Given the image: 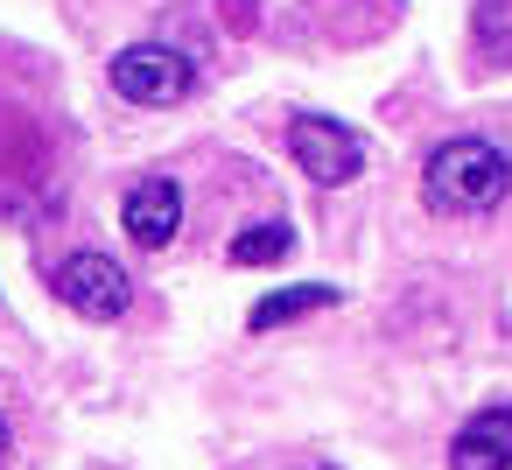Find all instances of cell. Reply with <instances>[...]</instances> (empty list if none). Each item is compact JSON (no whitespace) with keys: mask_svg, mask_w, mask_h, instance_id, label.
<instances>
[{"mask_svg":"<svg viewBox=\"0 0 512 470\" xmlns=\"http://www.w3.org/2000/svg\"><path fill=\"white\" fill-rule=\"evenodd\" d=\"M456 470H512V407H477L456 442H449Z\"/></svg>","mask_w":512,"mask_h":470,"instance_id":"8992f818","label":"cell"},{"mask_svg":"<svg viewBox=\"0 0 512 470\" xmlns=\"http://www.w3.org/2000/svg\"><path fill=\"white\" fill-rule=\"evenodd\" d=\"M477 50L484 57H512V0H484L477 8Z\"/></svg>","mask_w":512,"mask_h":470,"instance_id":"9c48e42d","label":"cell"},{"mask_svg":"<svg viewBox=\"0 0 512 470\" xmlns=\"http://www.w3.org/2000/svg\"><path fill=\"white\" fill-rule=\"evenodd\" d=\"M288 253H295V225H281V218L246 225V232L232 239V267H274V260H288Z\"/></svg>","mask_w":512,"mask_h":470,"instance_id":"52a82bcc","label":"cell"},{"mask_svg":"<svg viewBox=\"0 0 512 470\" xmlns=\"http://www.w3.org/2000/svg\"><path fill=\"white\" fill-rule=\"evenodd\" d=\"M330 302H337V288H330V281L281 288V295H267V302L253 309V330H274V323H288V316H309V309H330Z\"/></svg>","mask_w":512,"mask_h":470,"instance_id":"ba28073f","label":"cell"},{"mask_svg":"<svg viewBox=\"0 0 512 470\" xmlns=\"http://www.w3.org/2000/svg\"><path fill=\"white\" fill-rule=\"evenodd\" d=\"M190 85H197V64L169 43H134V50L113 57V92L134 99V106H176Z\"/></svg>","mask_w":512,"mask_h":470,"instance_id":"7a4b0ae2","label":"cell"},{"mask_svg":"<svg viewBox=\"0 0 512 470\" xmlns=\"http://www.w3.org/2000/svg\"><path fill=\"white\" fill-rule=\"evenodd\" d=\"M288 148H295V162H302L309 183H351V176L365 169V141H358L351 127L323 120V113H302V120L288 127Z\"/></svg>","mask_w":512,"mask_h":470,"instance_id":"3957f363","label":"cell"},{"mask_svg":"<svg viewBox=\"0 0 512 470\" xmlns=\"http://www.w3.org/2000/svg\"><path fill=\"white\" fill-rule=\"evenodd\" d=\"M421 183H428V204H435V211H491V204L512 190V162H505L498 141L456 134V141H442V148L428 155Z\"/></svg>","mask_w":512,"mask_h":470,"instance_id":"6da1fadb","label":"cell"},{"mask_svg":"<svg viewBox=\"0 0 512 470\" xmlns=\"http://www.w3.org/2000/svg\"><path fill=\"white\" fill-rule=\"evenodd\" d=\"M120 225H127V239L134 246H169L176 232H183V183H169V176H141L127 197H120Z\"/></svg>","mask_w":512,"mask_h":470,"instance_id":"5b68a950","label":"cell"},{"mask_svg":"<svg viewBox=\"0 0 512 470\" xmlns=\"http://www.w3.org/2000/svg\"><path fill=\"white\" fill-rule=\"evenodd\" d=\"M0 456H8V414H0Z\"/></svg>","mask_w":512,"mask_h":470,"instance_id":"30bf717a","label":"cell"},{"mask_svg":"<svg viewBox=\"0 0 512 470\" xmlns=\"http://www.w3.org/2000/svg\"><path fill=\"white\" fill-rule=\"evenodd\" d=\"M57 295L78 309V316H92V323H113V316H127V302H134V281L106 260V253H71L64 267H57Z\"/></svg>","mask_w":512,"mask_h":470,"instance_id":"277c9868","label":"cell"}]
</instances>
